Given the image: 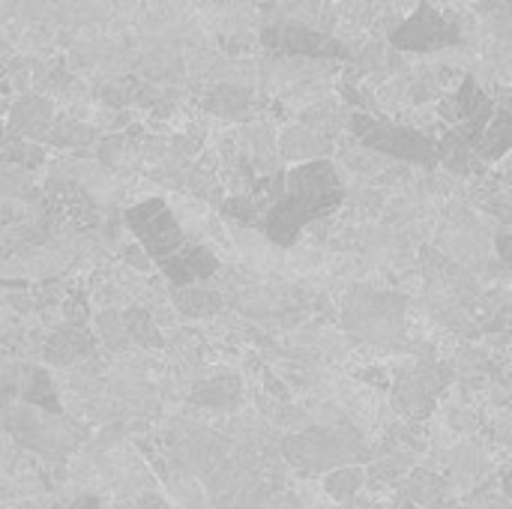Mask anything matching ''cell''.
Wrapping results in <instances>:
<instances>
[{"label": "cell", "instance_id": "cell-1", "mask_svg": "<svg viewBox=\"0 0 512 509\" xmlns=\"http://www.w3.org/2000/svg\"><path fill=\"white\" fill-rule=\"evenodd\" d=\"M276 150H279V159H288V162H297V165H306V162H315V159H324L336 150L333 141L315 135L312 129L306 126H288L279 132L276 138Z\"/></svg>", "mask_w": 512, "mask_h": 509}, {"label": "cell", "instance_id": "cell-2", "mask_svg": "<svg viewBox=\"0 0 512 509\" xmlns=\"http://www.w3.org/2000/svg\"><path fill=\"white\" fill-rule=\"evenodd\" d=\"M363 483H366V471L357 468V465H345V468H339V471H333L327 477V489L324 492L333 501H345V498H354L363 489Z\"/></svg>", "mask_w": 512, "mask_h": 509}]
</instances>
